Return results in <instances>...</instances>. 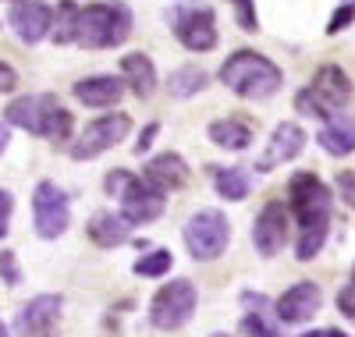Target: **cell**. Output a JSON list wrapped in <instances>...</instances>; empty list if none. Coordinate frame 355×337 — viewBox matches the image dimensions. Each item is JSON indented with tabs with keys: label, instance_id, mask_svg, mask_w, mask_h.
I'll return each instance as SVG.
<instances>
[{
	"label": "cell",
	"instance_id": "obj_1",
	"mask_svg": "<svg viewBox=\"0 0 355 337\" xmlns=\"http://www.w3.org/2000/svg\"><path fill=\"white\" fill-rule=\"evenodd\" d=\"M288 199H291V213L299 217V245L295 252L299 259H313L323 241H327V227H331V192L323 189V181L316 174H295L288 185Z\"/></svg>",
	"mask_w": 355,
	"mask_h": 337
},
{
	"label": "cell",
	"instance_id": "obj_2",
	"mask_svg": "<svg viewBox=\"0 0 355 337\" xmlns=\"http://www.w3.org/2000/svg\"><path fill=\"white\" fill-rule=\"evenodd\" d=\"M281 68L274 60H266L256 50H234L220 64V82L231 89L234 96L245 100H266L281 89Z\"/></svg>",
	"mask_w": 355,
	"mask_h": 337
},
{
	"label": "cell",
	"instance_id": "obj_3",
	"mask_svg": "<svg viewBox=\"0 0 355 337\" xmlns=\"http://www.w3.org/2000/svg\"><path fill=\"white\" fill-rule=\"evenodd\" d=\"M128 36H132V11L121 0L78 8L75 43H82L89 50H110V46H121Z\"/></svg>",
	"mask_w": 355,
	"mask_h": 337
},
{
	"label": "cell",
	"instance_id": "obj_4",
	"mask_svg": "<svg viewBox=\"0 0 355 337\" xmlns=\"http://www.w3.org/2000/svg\"><path fill=\"white\" fill-rule=\"evenodd\" d=\"M4 117H8V125L25 128L33 135H43L50 142H68V135H71V114L57 103V96H50V93L11 100Z\"/></svg>",
	"mask_w": 355,
	"mask_h": 337
},
{
	"label": "cell",
	"instance_id": "obj_5",
	"mask_svg": "<svg viewBox=\"0 0 355 337\" xmlns=\"http://www.w3.org/2000/svg\"><path fill=\"white\" fill-rule=\"evenodd\" d=\"M103 185L114 199H121V217L128 224H150L164 213V192L153 189L146 178H135L128 171H110Z\"/></svg>",
	"mask_w": 355,
	"mask_h": 337
},
{
	"label": "cell",
	"instance_id": "obj_6",
	"mask_svg": "<svg viewBox=\"0 0 355 337\" xmlns=\"http://www.w3.org/2000/svg\"><path fill=\"white\" fill-rule=\"evenodd\" d=\"M231 241V224L220 209H199L185 224V245L196 259H217Z\"/></svg>",
	"mask_w": 355,
	"mask_h": 337
},
{
	"label": "cell",
	"instance_id": "obj_7",
	"mask_svg": "<svg viewBox=\"0 0 355 337\" xmlns=\"http://www.w3.org/2000/svg\"><path fill=\"white\" fill-rule=\"evenodd\" d=\"M196 302H199V295H196L192 281H171L157 291V298L150 305V320L160 330H178L192 320Z\"/></svg>",
	"mask_w": 355,
	"mask_h": 337
},
{
	"label": "cell",
	"instance_id": "obj_8",
	"mask_svg": "<svg viewBox=\"0 0 355 337\" xmlns=\"http://www.w3.org/2000/svg\"><path fill=\"white\" fill-rule=\"evenodd\" d=\"M33 221L40 238H61L68 231L71 209H68V196L53 185V181H40L33 192Z\"/></svg>",
	"mask_w": 355,
	"mask_h": 337
},
{
	"label": "cell",
	"instance_id": "obj_9",
	"mask_svg": "<svg viewBox=\"0 0 355 337\" xmlns=\"http://www.w3.org/2000/svg\"><path fill=\"white\" fill-rule=\"evenodd\" d=\"M132 128V121L128 114H107V117H96V121H89L82 139L71 146V157L75 160H93L100 157V153H107L110 146H117Z\"/></svg>",
	"mask_w": 355,
	"mask_h": 337
},
{
	"label": "cell",
	"instance_id": "obj_10",
	"mask_svg": "<svg viewBox=\"0 0 355 337\" xmlns=\"http://www.w3.org/2000/svg\"><path fill=\"white\" fill-rule=\"evenodd\" d=\"M174 36L185 50L192 53H206L217 46V21L210 8H189L174 18Z\"/></svg>",
	"mask_w": 355,
	"mask_h": 337
},
{
	"label": "cell",
	"instance_id": "obj_11",
	"mask_svg": "<svg viewBox=\"0 0 355 337\" xmlns=\"http://www.w3.org/2000/svg\"><path fill=\"white\" fill-rule=\"evenodd\" d=\"M57 313H61V298L57 295L33 298L15 320L18 337H57Z\"/></svg>",
	"mask_w": 355,
	"mask_h": 337
},
{
	"label": "cell",
	"instance_id": "obj_12",
	"mask_svg": "<svg viewBox=\"0 0 355 337\" xmlns=\"http://www.w3.org/2000/svg\"><path fill=\"white\" fill-rule=\"evenodd\" d=\"M252 241H256V249L259 256H277L284 249V241H288V209L284 202H266L263 213L256 217V227H252Z\"/></svg>",
	"mask_w": 355,
	"mask_h": 337
},
{
	"label": "cell",
	"instance_id": "obj_13",
	"mask_svg": "<svg viewBox=\"0 0 355 337\" xmlns=\"http://www.w3.org/2000/svg\"><path fill=\"white\" fill-rule=\"evenodd\" d=\"M11 28L18 33L21 43H40L43 36H50V25H53V8L43 4V0H21V4L11 8Z\"/></svg>",
	"mask_w": 355,
	"mask_h": 337
},
{
	"label": "cell",
	"instance_id": "obj_14",
	"mask_svg": "<svg viewBox=\"0 0 355 337\" xmlns=\"http://www.w3.org/2000/svg\"><path fill=\"white\" fill-rule=\"evenodd\" d=\"M302 146H306V132L299 125H291V121H284V125L274 128L270 142H266V153L256 160V171H274V167L295 160L302 153Z\"/></svg>",
	"mask_w": 355,
	"mask_h": 337
},
{
	"label": "cell",
	"instance_id": "obj_15",
	"mask_svg": "<svg viewBox=\"0 0 355 337\" xmlns=\"http://www.w3.org/2000/svg\"><path fill=\"white\" fill-rule=\"evenodd\" d=\"M320 302H323L320 288H316L313 281H299V284H291V288L277 298V320H281V323H306V320L316 316Z\"/></svg>",
	"mask_w": 355,
	"mask_h": 337
},
{
	"label": "cell",
	"instance_id": "obj_16",
	"mask_svg": "<svg viewBox=\"0 0 355 337\" xmlns=\"http://www.w3.org/2000/svg\"><path fill=\"white\" fill-rule=\"evenodd\" d=\"M142 178L167 196L171 189H182L185 181H189V167H185V160L178 157V153H160V157H153L150 164H146V174Z\"/></svg>",
	"mask_w": 355,
	"mask_h": 337
},
{
	"label": "cell",
	"instance_id": "obj_17",
	"mask_svg": "<svg viewBox=\"0 0 355 337\" xmlns=\"http://www.w3.org/2000/svg\"><path fill=\"white\" fill-rule=\"evenodd\" d=\"M125 93V82L114 75H96V78H82L75 85V100L85 107H114Z\"/></svg>",
	"mask_w": 355,
	"mask_h": 337
},
{
	"label": "cell",
	"instance_id": "obj_18",
	"mask_svg": "<svg viewBox=\"0 0 355 337\" xmlns=\"http://www.w3.org/2000/svg\"><path fill=\"white\" fill-rule=\"evenodd\" d=\"M316 142L327 149L331 157H348V153H355V117H348V114L327 117V125L316 135Z\"/></svg>",
	"mask_w": 355,
	"mask_h": 337
},
{
	"label": "cell",
	"instance_id": "obj_19",
	"mask_svg": "<svg viewBox=\"0 0 355 337\" xmlns=\"http://www.w3.org/2000/svg\"><path fill=\"white\" fill-rule=\"evenodd\" d=\"M121 75L128 78L132 85V93L135 96H153V89H157V68H153V60L146 57V53H128L121 57Z\"/></svg>",
	"mask_w": 355,
	"mask_h": 337
},
{
	"label": "cell",
	"instance_id": "obj_20",
	"mask_svg": "<svg viewBox=\"0 0 355 337\" xmlns=\"http://www.w3.org/2000/svg\"><path fill=\"white\" fill-rule=\"evenodd\" d=\"M210 142L220 146V149H245L252 142V125L249 117H220L210 125Z\"/></svg>",
	"mask_w": 355,
	"mask_h": 337
},
{
	"label": "cell",
	"instance_id": "obj_21",
	"mask_svg": "<svg viewBox=\"0 0 355 337\" xmlns=\"http://www.w3.org/2000/svg\"><path fill=\"white\" fill-rule=\"evenodd\" d=\"M89 238H93L100 249H117V245L128 241V221L121 213H96L89 221Z\"/></svg>",
	"mask_w": 355,
	"mask_h": 337
},
{
	"label": "cell",
	"instance_id": "obj_22",
	"mask_svg": "<svg viewBox=\"0 0 355 337\" xmlns=\"http://www.w3.org/2000/svg\"><path fill=\"white\" fill-rule=\"evenodd\" d=\"M313 89L327 100L334 110L341 107V103H348V96H352V82H348V75L338 68V64H323L320 71H316V78H313Z\"/></svg>",
	"mask_w": 355,
	"mask_h": 337
},
{
	"label": "cell",
	"instance_id": "obj_23",
	"mask_svg": "<svg viewBox=\"0 0 355 337\" xmlns=\"http://www.w3.org/2000/svg\"><path fill=\"white\" fill-rule=\"evenodd\" d=\"M210 174H214V185H217L220 199L239 202V199L249 196V178H245L242 167H210Z\"/></svg>",
	"mask_w": 355,
	"mask_h": 337
},
{
	"label": "cell",
	"instance_id": "obj_24",
	"mask_svg": "<svg viewBox=\"0 0 355 337\" xmlns=\"http://www.w3.org/2000/svg\"><path fill=\"white\" fill-rule=\"evenodd\" d=\"M75 25H78V4L75 0H61L53 11V25H50L53 43H75Z\"/></svg>",
	"mask_w": 355,
	"mask_h": 337
},
{
	"label": "cell",
	"instance_id": "obj_25",
	"mask_svg": "<svg viewBox=\"0 0 355 337\" xmlns=\"http://www.w3.org/2000/svg\"><path fill=\"white\" fill-rule=\"evenodd\" d=\"M167 89H171V96L189 100V96L199 93V89H206V71H202V68H178V71L171 75Z\"/></svg>",
	"mask_w": 355,
	"mask_h": 337
},
{
	"label": "cell",
	"instance_id": "obj_26",
	"mask_svg": "<svg viewBox=\"0 0 355 337\" xmlns=\"http://www.w3.org/2000/svg\"><path fill=\"white\" fill-rule=\"evenodd\" d=\"M295 107H299V114H306V117H320V121H327V117H334V114H338L327 100H323V96L316 93L313 85H309V89H302V93L295 96Z\"/></svg>",
	"mask_w": 355,
	"mask_h": 337
},
{
	"label": "cell",
	"instance_id": "obj_27",
	"mask_svg": "<svg viewBox=\"0 0 355 337\" xmlns=\"http://www.w3.org/2000/svg\"><path fill=\"white\" fill-rule=\"evenodd\" d=\"M171 263H174V256H171L167 249H157V252L142 256V259L135 263V273H139V277H164V273L171 270Z\"/></svg>",
	"mask_w": 355,
	"mask_h": 337
},
{
	"label": "cell",
	"instance_id": "obj_28",
	"mask_svg": "<svg viewBox=\"0 0 355 337\" xmlns=\"http://www.w3.org/2000/svg\"><path fill=\"white\" fill-rule=\"evenodd\" d=\"M227 4L234 8V18H239V28H242V33H256V28H259V18H256V4H252V0H227Z\"/></svg>",
	"mask_w": 355,
	"mask_h": 337
},
{
	"label": "cell",
	"instance_id": "obj_29",
	"mask_svg": "<svg viewBox=\"0 0 355 337\" xmlns=\"http://www.w3.org/2000/svg\"><path fill=\"white\" fill-rule=\"evenodd\" d=\"M242 330H245L249 337H281V334H277V327L266 323V316H263V313H249V316L242 320Z\"/></svg>",
	"mask_w": 355,
	"mask_h": 337
},
{
	"label": "cell",
	"instance_id": "obj_30",
	"mask_svg": "<svg viewBox=\"0 0 355 337\" xmlns=\"http://www.w3.org/2000/svg\"><path fill=\"white\" fill-rule=\"evenodd\" d=\"M0 281L4 284H21V270H18V263H15V252H0Z\"/></svg>",
	"mask_w": 355,
	"mask_h": 337
},
{
	"label": "cell",
	"instance_id": "obj_31",
	"mask_svg": "<svg viewBox=\"0 0 355 337\" xmlns=\"http://www.w3.org/2000/svg\"><path fill=\"white\" fill-rule=\"evenodd\" d=\"M338 309H341L348 320H355V277L341 288V295H338Z\"/></svg>",
	"mask_w": 355,
	"mask_h": 337
},
{
	"label": "cell",
	"instance_id": "obj_32",
	"mask_svg": "<svg viewBox=\"0 0 355 337\" xmlns=\"http://www.w3.org/2000/svg\"><path fill=\"white\" fill-rule=\"evenodd\" d=\"M11 209H15V199L8 189H0V238L8 234V224H11Z\"/></svg>",
	"mask_w": 355,
	"mask_h": 337
},
{
	"label": "cell",
	"instance_id": "obj_33",
	"mask_svg": "<svg viewBox=\"0 0 355 337\" xmlns=\"http://www.w3.org/2000/svg\"><path fill=\"white\" fill-rule=\"evenodd\" d=\"M338 189H341V199H345L348 206H355V174H352V171H341V174H338Z\"/></svg>",
	"mask_w": 355,
	"mask_h": 337
},
{
	"label": "cell",
	"instance_id": "obj_34",
	"mask_svg": "<svg viewBox=\"0 0 355 337\" xmlns=\"http://www.w3.org/2000/svg\"><path fill=\"white\" fill-rule=\"evenodd\" d=\"M352 15H355V8H352V4L338 8V11H334V18H331V25H327V33H331V36H338L341 28H345V25L352 21Z\"/></svg>",
	"mask_w": 355,
	"mask_h": 337
},
{
	"label": "cell",
	"instance_id": "obj_35",
	"mask_svg": "<svg viewBox=\"0 0 355 337\" xmlns=\"http://www.w3.org/2000/svg\"><path fill=\"white\" fill-rule=\"evenodd\" d=\"M15 85H18V75H15V68L0 60V93H15Z\"/></svg>",
	"mask_w": 355,
	"mask_h": 337
},
{
	"label": "cell",
	"instance_id": "obj_36",
	"mask_svg": "<svg viewBox=\"0 0 355 337\" xmlns=\"http://www.w3.org/2000/svg\"><path fill=\"white\" fill-rule=\"evenodd\" d=\"M157 132H160L157 125H146V132H142V135H139V142H135V153H139V157H142V153H146V149H150V146H153V139H157Z\"/></svg>",
	"mask_w": 355,
	"mask_h": 337
},
{
	"label": "cell",
	"instance_id": "obj_37",
	"mask_svg": "<svg viewBox=\"0 0 355 337\" xmlns=\"http://www.w3.org/2000/svg\"><path fill=\"white\" fill-rule=\"evenodd\" d=\"M302 337H348L341 330H313V334H302Z\"/></svg>",
	"mask_w": 355,
	"mask_h": 337
},
{
	"label": "cell",
	"instance_id": "obj_38",
	"mask_svg": "<svg viewBox=\"0 0 355 337\" xmlns=\"http://www.w3.org/2000/svg\"><path fill=\"white\" fill-rule=\"evenodd\" d=\"M4 146H8V132H4V128H0V149H4Z\"/></svg>",
	"mask_w": 355,
	"mask_h": 337
},
{
	"label": "cell",
	"instance_id": "obj_39",
	"mask_svg": "<svg viewBox=\"0 0 355 337\" xmlns=\"http://www.w3.org/2000/svg\"><path fill=\"white\" fill-rule=\"evenodd\" d=\"M0 337H8V327L4 323H0Z\"/></svg>",
	"mask_w": 355,
	"mask_h": 337
},
{
	"label": "cell",
	"instance_id": "obj_40",
	"mask_svg": "<svg viewBox=\"0 0 355 337\" xmlns=\"http://www.w3.org/2000/svg\"><path fill=\"white\" fill-rule=\"evenodd\" d=\"M214 337H227V334H214Z\"/></svg>",
	"mask_w": 355,
	"mask_h": 337
},
{
	"label": "cell",
	"instance_id": "obj_41",
	"mask_svg": "<svg viewBox=\"0 0 355 337\" xmlns=\"http://www.w3.org/2000/svg\"><path fill=\"white\" fill-rule=\"evenodd\" d=\"M348 4H352V8H355V0H348Z\"/></svg>",
	"mask_w": 355,
	"mask_h": 337
},
{
	"label": "cell",
	"instance_id": "obj_42",
	"mask_svg": "<svg viewBox=\"0 0 355 337\" xmlns=\"http://www.w3.org/2000/svg\"><path fill=\"white\" fill-rule=\"evenodd\" d=\"M352 277H355V273H352Z\"/></svg>",
	"mask_w": 355,
	"mask_h": 337
}]
</instances>
